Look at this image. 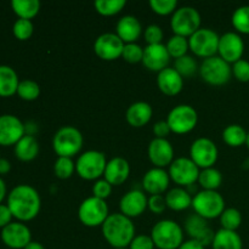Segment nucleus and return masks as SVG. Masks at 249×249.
Returning <instances> with one entry per match:
<instances>
[{"mask_svg":"<svg viewBox=\"0 0 249 249\" xmlns=\"http://www.w3.org/2000/svg\"><path fill=\"white\" fill-rule=\"evenodd\" d=\"M6 204L14 218L21 223H26L38 216L41 208V198L33 186L21 184L10 191Z\"/></svg>","mask_w":249,"mask_h":249,"instance_id":"1","label":"nucleus"},{"mask_svg":"<svg viewBox=\"0 0 249 249\" xmlns=\"http://www.w3.org/2000/svg\"><path fill=\"white\" fill-rule=\"evenodd\" d=\"M101 230L106 242L114 249L128 248L136 236L133 220L122 213L109 214Z\"/></svg>","mask_w":249,"mask_h":249,"instance_id":"2","label":"nucleus"},{"mask_svg":"<svg viewBox=\"0 0 249 249\" xmlns=\"http://www.w3.org/2000/svg\"><path fill=\"white\" fill-rule=\"evenodd\" d=\"M150 236L157 249H179L185 242L184 229L170 219H164L155 224Z\"/></svg>","mask_w":249,"mask_h":249,"instance_id":"3","label":"nucleus"},{"mask_svg":"<svg viewBox=\"0 0 249 249\" xmlns=\"http://www.w3.org/2000/svg\"><path fill=\"white\" fill-rule=\"evenodd\" d=\"M83 143V134L72 125L61 126L53 138V152L58 157L73 158L80 152Z\"/></svg>","mask_w":249,"mask_h":249,"instance_id":"4","label":"nucleus"},{"mask_svg":"<svg viewBox=\"0 0 249 249\" xmlns=\"http://www.w3.org/2000/svg\"><path fill=\"white\" fill-rule=\"evenodd\" d=\"M108 160L104 152L96 150H89L83 152L75 162V172L82 179L88 181H96L104 177L105 169Z\"/></svg>","mask_w":249,"mask_h":249,"instance_id":"5","label":"nucleus"},{"mask_svg":"<svg viewBox=\"0 0 249 249\" xmlns=\"http://www.w3.org/2000/svg\"><path fill=\"white\" fill-rule=\"evenodd\" d=\"M192 208L197 215L202 216L206 220L220 218L225 211V199L218 191H202L197 192L192 198Z\"/></svg>","mask_w":249,"mask_h":249,"instance_id":"6","label":"nucleus"},{"mask_svg":"<svg viewBox=\"0 0 249 249\" xmlns=\"http://www.w3.org/2000/svg\"><path fill=\"white\" fill-rule=\"evenodd\" d=\"M202 79L213 87H223L232 77V66L224 61L220 56L204 58L198 70Z\"/></svg>","mask_w":249,"mask_h":249,"instance_id":"7","label":"nucleus"},{"mask_svg":"<svg viewBox=\"0 0 249 249\" xmlns=\"http://www.w3.org/2000/svg\"><path fill=\"white\" fill-rule=\"evenodd\" d=\"M201 14L192 6L178 7L170 18V28L175 36L189 39L201 28Z\"/></svg>","mask_w":249,"mask_h":249,"instance_id":"8","label":"nucleus"},{"mask_svg":"<svg viewBox=\"0 0 249 249\" xmlns=\"http://www.w3.org/2000/svg\"><path fill=\"white\" fill-rule=\"evenodd\" d=\"M108 216L109 211L106 201L94 196L85 198L78 208V219L87 228L102 226Z\"/></svg>","mask_w":249,"mask_h":249,"instance_id":"9","label":"nucleus"},{"mask_svg":"<svg viewBox=\"0 0 249 249\" xmlns=\"http://www.w3.org/2000/svg\"><path fill=\"white\" fill-rule=\"evenodd\" d=\"M165 121L172 133L184 135L196 128L198 123V114L196 109L190 105H178L170 109Z\"/></svg>","mask_w":249,"mask_h":249,"instance_id":"10","label":"nucleus"},{"mask_svg":"<svg viewBox=\"0 0 249 249\" xmlns=\"http://www.w3.org/2000/svg\"><path fill=\"white\" fill-rule=\"evenodd\" d=\"M220 36L211 28H199L189 38L191 53L197 57L209 58L216 56Z\"/></svg>","mask_w":249,"mask_h":249,"instance_id":"11","label":"nucleus"},{"mask_svg":"<svg viewBox=\"0 0 249 249\" xmlns=\"http://www.w3.org/2000/svg\"><path fill=\"white\" fill-rule=\"evenodd\" d=\"M199 172L201 169L190 157L175 158L168 169L170 180L179 187H189L195 185V182L198 180Z\"/></svg>","mask_w":249,"mask_h":249,"instance_id":"12","label":"nucleus"},{"mask_svg":"<svg viewBox=\"0 0 249 249\" xmlns=\"http://www.w3.org/2000/svg\"><path fill=\"white\" fill-rule=\"evenodd\" d=\"M218 156L219 151L215 142L208 138L196 139L190 147V158L199 169L214 167Z\"/></svg>","mask_w":249,"mask_h":249,"instance_id":"13","label":"nucleus"},{"mask_svg":"<svg viewBox=\"0 0 249 249\" xmlns=\"http://www.w3.org/2000/svg\"><path fill=\"white\" fill-rule=\"evenodd\" d=\"M245 53V41L236 32H226L220 36L218 48V56L228 63H235L242 60Z\"/></svg>","mask_w":249,"mask_h":249,"instance_id":"14","label":"nucleus"},{"mask_svg":"<svg viewBox=\"0 0 249 249\" xmlns=\"http://www.w3.org/2000/svg\"><path fill=\"white\" fill-rule=\"evenodd\" d=\"M26 135V125L14 114L0 116V145H16Z\"/></svg>","mask_w":249,"mask_h":249,"instance_id":"15","label":"nucleus"},{"mask_svg":"<svg viewBox=\"0 0 249 249\" xmlns=\"http://www.w3.org/2000/svg\"><path fill=\"white\" fill-rule=\"evenodd\" d=\"M184 229L185 232L191 237V240L198 242L199 245L203 246L204 248L213 245L215 232L213 231V229L209 228L206 219L197 215L196 213L187 216V219L185 220L184 224Z\"/></svg>","mask_w":249,"mask_h":249,"instance_id":"16","label":"nucleus"},{"mask_svg":"<svg viewBox=\"0 0 249 249\" xmlns=\"http://www.w3.org/2000/svg\"><path fill=\"white\" fill-rule=\"evenodd\" d=\"M124 45L116 33H104L95 40L94 51L101 60L114 61L122 57Z\"/></svg>","mask_w":249,"mask_h":249,"instance_id":"17","label":"nucleus"},{"mask_svg":"<svg viewBox=\"0 0 249 249\" xmlns=\"http://www.w3.org/2000/svg\"><path fill=\"white\" fill-rule=\"evenodd\" d=\"M1 240L12 249H24L32 242V232L26 224L12 221L1 230Z\"/></svg>","mask_w":249,"mask_h":249,"instance_id":"18","label":"nucleus"},{"mask_svg":"<svg viewBox=\"0 0 249 249\" xmlns=\"http://www.w3.org/2000/svg\"><path fill=\"white\" fill-rule=\"evenodd\" d=\"M147 155L151 163L155 168L169 167L174 158V147L168 139H157L151 140L147 148Z\"/></svg>","mask_w":249,"mask_h":249,"instance_id":"19","label":"nucleus"},{"mask_svg":"<svg viewBox=\"0 0 249 249\" xmlns=\"http://www.w3.org/2000/svg\"><path fill=\"white\" fill-rule=\"evenodd\" d=\"M148 208V198L141 190H131L126 192L119 202V209L128 218H138Z\"/></svg>","mask_w":249,"mask_h":249,"instance_id":"20","label":"nucleus"},{"mask_svg":"<svg viewBox=\"0 0 249 249\" xmlns=\"http://www.w3.org/2000/svg\"><path fill=\"white\" fill-rule=\"evenodd\" d=\"M170 62V55L164 44L147 45L143 49L142 65L151 72L160 73L168 68Z\"/></svg>","mask_w":249,"mask_h":249,"instance_id":"21","label":"nucleus"},{"mask_svg":"<svg viewBox=\"0 0 249 249\" xmlns=\"http://www.w3.org/2000/svg\"><path fill=\"white\" fill-rule=\"evenodd\" d=\"M170 177L168 172L162 168H155L148 170L142 178V189L146 194L155 196L162 195L168 190L170 184Z\"/></svg>","mask_w":249,"mask_h":249,"instance_id":"22","label":"nucleus"},{"mask_svg":"<svg viewBox=\"0 0 249 249\" xmlns=\"http://www.w3.org/2000/svg\"><path fill=\"white\" fill-rule=\"evenodd\" d=\"M130 175V164L123 157H114L107 162L104 179L112 186H121Z\"/></svg>","mask_w":249,"mask_h":249,"instance_id":"23","label":"nucleus"},{"mask_svg":"<svg viewBox=\"0 0 249 249\" xmlns=\"http://www.w3.org/2000/svg\"><path fill=\"white\" fill-rule=\"evenodd\" d=\"M157 87L162 94L175 96L180 94L184 88V78L174 68L168 67L157 74Z\"/></svg>","mask_w":249,"mask_h":249,"instance_id":"24","label":"nucleus"},{"mask_svg":"<svg viewBox=\"0 0 249 249\" xmlns=\"http://www.w3.org/2000/svg\"><path fill=\"white\" fill-rule=\"evenodd\" d=\"M142 33V26L140 21L133 15H125L122 17L116 26V34L124 44L136 43Z\"/></svg>","mask_w":249,"mask_h":249,"instance_id":"25","label":"nucleus"},{"mask_svg":"<svg viewBox=\"0 0 249 249\" xmlns=\"http://www.w3.org/2000/svg\"><path fill=\"white\" fill-rule=\"evenodd\" d=\"M153 116V109L150 104L145 101H138L131 104L125 112V119L129 125L134 128H142L150 123Z\"/></svg>","mask_w":249,"mask_h":249,"instance_id":"26","label":"nucleus"},{"mask_svg":"<svg viewBox=\"0 0 249 249\" xmlns=\"http://www.w3.org/2000/svg\"><path fill=\"white\" fill-rule=\"evenodd\" d=\"M167 208L174 212L186 211L192 206V195L185 187H174L164 196Z\"/></svg>","mask_w":249,"mask_h":249,"instance_id":"27","label":"nucleus"},{"mask_svg":"<svg viewBox=\"0 0 249 249\" xmlns=\"http://www.w3.org/2000/svg\"><path fill=\"white\" fill-rule=\"evenodd\" d=\"M21 80L16 71L7 65H0V96L10 97L17 92Z\"/></svg>","mask_w":249,"mask_h":249,"instance_id":"28","label":"nucleus"},{"mask_svg":"<svg viewBox=\"0 0 249 249\" xmlns=\"http://www.w3.org/2000/svg\"><path fill=\"white\" fill-rule=\"evenodd\" d=\"M39 153V143L33 135H24L15 145V156L22 162L36 160Z\"/></svg>","mask_w":249,"mask_h":249,"instance_id":"29","label":"nucleus"},{"mask_svg":"<svg viewBox=\"0 0 249 249\" xmlns=\"http://www.w3.org/2000/svg\"><path fill=\"white\" fill-rule=\"evenodd\" d=\"M213 249H243V242L237 231H229L220 229L214 236Z\"/></svg>","mask_w":249,"mask_h":249,"instance_id":"30","label":"nucleus"},{"mask_svg":"<svg viewBox=\"0 0 249 249\" xmlns=\"http://www.w3.org/2000/svg\"><path fill=\"white\" fill-rule=\"evenodd\" d=\"M248 131L240 124H230L223 130V140L230 147H241L247 142Z\"/></svg>","mask_w":249,"mask_h":249,"instance_id":"31","label":"nucleus"},{"mask_svg":"<svg viewBox=\"0 0 249 249\" xmlns=\"http://www.w3.org/2000/svg\"><path fill=\"white\" fill-rule=\"evenodd\" d=\"M197 182L202 187V190L216 191L223 184V174H221L220 170L214 167L201 169Z\"/></svg>","mask_w":249,"mask_h":249,"instance_id":"32","label":"nucleus"},{"mask_svg":"<svg viewBox=\"0 0 249 249\" xmlns=\"http://www.w3.org/2000/svg\"><path fill=\"white\" fill-rule=\"evenodd\" d=\"M11 7L18 18L32 19L39 14L40 1L39 0H12Z\"/></svg>","mask_w":249,"mask_h":249,"instance_id":"33","label":"nucleus"},{"mask_svg":"<svg viewBox=\"0 0 249 249\" xmlns=\"http://www.w3.org/2000/svg\"><path fill=\"white\" fill-rule=\"evenodd\" d=\"M125 0H96L94 2L95 10L101 16H114L125 7Z\"/></svg>","mask_w":249,"mask_h":249,"instance_id":"34","label":"nucleus"},{"mask_svg":"<svg viewBox=\"0 0 249 249\" xmlns=\"http://www.w3.org/2000/svg\"><path fill=\"white\" fill-rule=\"evenodd\" d=\"M165 48H167L170 57H174L175 60H177V58L187 55V51L190 50L189 39L184 38V36H175L174 34V36H173L172 38H169V40L167 41Z\"/></svg>","mask_w":249,"mask_h":249,"instance_id":"35","label":"nucleus"},{"mask_svg":"<svg viewBox=\"0 0 249 249\" xmlns=\"http://www.w3.org/2000/svg\"><path fill=\"white\" fill-rule=\"evenodd\" d=\"M231 23L238 34H249V5H243L233 11Z\"/></svg>","mask_w":249,"mask_h":249,"instance_id":"36","label":"nucleus"},{"mask_svg":"<svg viewBox=\"0 0 249 249\" xmlns=\"http://www.w3.org/2000/svg\"><path fill=\"white\" fill-rule=\"evenodd\" d=\"M173 68H174L182 78H191L192 75L196 74L197 71L199 70L198 65H197V61L190 55H185L182 56V57L177 58L174 62V67Z\"/></svg>","mask_w":249,"mask_h":249,"instance_id":"37","label":"nucleus"},{"mask_svg":"<svg viewBox=\"0 0 249 249\" xmlns=\"http://www.w3.org/2000/svg\"><path fill=\"white\" fill-rule=\"evenodd\" d=\"M221 229L229 231H237L242 224V214L236 208H226L220 215Z\"/></svg>","mask_w":249,"mask_h":249,"instance_id":"38","label":"nucleus"},{"mask_svg":"<svg viewBox=\"0 0 249 249\" xmlns=\"http://www.w3.org/2000/svg\"><path fill=\"white\" fill-rule=\"evenodd\" d=\"M17 95L24 101H34L40 95V87L36 82L31 79L21 80L17 88Z\"/></svg>","mask_w":249,"mask_h":249,"instance_id":"39","label":"nucleus"},{"mask_svg":"<svg viewBox=\"0 0 249 249\" xmlns=\"http://www.w3.org/2000/svg\"><path fill=\"white\" fill-rule=\"evenodd\" d=\"M75 163L72 158L67 157H57L53 164V173L56 177L61 180H67L74 174Z\"/></svg>","mask_w":249,"mask_h":249,"instance_id":"40","label":"nucleus"},{"mask_svg":"<svg viewBox=\"0 0 249 249\" xmlns=\"http://www.w3.org/2000/svg\"><path fill=\"white\" fill-rule=\"evenodd\" d=\"M12 32H14V36H16L18 40H28V39L33 36V22H32L31 19L24 18L16 19V22L14 23V27H12Z\"/></svg>","mask_w":249,"mask_h":249,"instance_id":"41","label":"nucleus"},{"mask_svg":"<svg viewBox=\"0 0 249 249\" xmlns=\"http://www.w3.org/2000/svg\"><path fill=\"white\" fill-rule=\"evenodd\" d=\"M150 7L155 14L160 16L173 15L178 9L177 0H151Z\"/></svg>","mask_w":249,"mask_h":249,"instance_id":"42","label":"nucleus"},{"mask_svg":"<svg viewBox=\"0 0 249 249\" xmlns=\"http://www.w3.org/2000/svg\"><path fill=\"white\" fill-rule=\"evenodd\" d=\"M122 57L128 63L142 62L143 48L136 43L125 44L123 49V53H122Z\"/></svg>","mask_w":249,"mask_h":249,"instance_id":"43","label":"nucleus"},{"mask_svg":"<svg viewBox=\"0 0 249 249\" xmlns=\"http://www.w3.org/2000/svg\"><path fill=\"white\" fill-rule=\"evenodd\" d=\"M112 187L113 186H112L107 180L105 179L96 180V181L94 182V185H92V189H91L92 196L96 197V198L106 201V199L111 196Z\"/></svg>","mask_w":249,"mask_h":249,"instance_id":"44","label":"nucleus"},{"mask_svg":"<svg viewBox=\"0 0 249 249\" xmlns=\"http://www.w3.org/2000/svg\"><path fill=\"white\" fill-rule=\"evenodd\" d=\"M143 36H145L147 45H156V44H162L164 33L158 24H150V26L146 27Z\"/></svg>","mask_w":249,"mask_h":249,"instance_id":"45","label":"nucleus"},{"mask_svg":"<svg viewBox=\"0 0 249 249\" xmlns=\"http://www.w3.org/2000/svg\"><path fill=\"white\" fill-rule=\"evenodd\" d=\"M232 75L241 83L249 82V61L242 60L237 61L232 65Z\"/></svg>","mask_w":249,"mask_h":249,"instance_id":"46","label":"nucleus"},{"mask_svg":"<svg viewBox=\"0 0 249 249\" xmlns=\"http://www.w3.org/2000/svg\"><path fill=\"white\" fill-rule=\"evenodd\" d=\"M156 246L151 236L138 235L131 241L129 249H155Z\"/></svg>","mask_w":249,"mask_h":249,"instance_id":"47","label":"nucleus"},{"mask_svg":"<svg viewBox=\"0 0 249 249\" xmlns=\"http://www.w3.org/2000/svg\"><path fill=\"white\" fill-rule=\"evenodd\" d=\"M148 209L155 214H162L167 209L165 198L162 195H155L148 198Z\"/></svg>","mask_w":249,"mask_h":249,"instance_id":"48","label":"nucleus"},{"mask_svg":"<svg viewBox=\"0 0 249 249\" xmlns=\"http://www.w3.org/2000/svg\"><path fill=\"white\" fill-rule=\"evenodd\" d=\"M152 131L155 134V138L157 139H167V136L172 133L167 121H160L157 123H155Z\"/></svg>","mask_w":249,"mask_h":249,"instance_id":"49","label":"nucleus"},{"mask_svg":"<svg viewBox=\"0 0 249 249\" xmlns=\"http://www.w3.org/2000/svg\"><path fill=\"white\" fill-rule=\"evenodd\" d=\"M12 213L7 204H0V228L4 229L5 226L12 223Z\"/></svg>","mask_w":249,"mask_h":249,"instance_id":"50","label":"nucleus"},{"mask_svg":"<svg viewBox=\"0 0 249 249\" xmlns=\"http://www.w3.org/2000/svg\"><path fill=\"white\" fill-rule=\"evenodd\" d=\"M179 249H206L202 245H199L198 242L194 240H189L185 241L181 246H180Z\"/></svg>","mask_w":249,"mask_h":249,"instance_id":"51","label":"nucleus"},{"mask_svg":"<svg viewBox=\"0 0 249 249\" xmlns=\"http://www.w3.org/2000/svg\"><path fill=\"white\" fill-rule=\"evenodd\" d=\"M11 170V163L6 158H0V175H5Z\"/></svg>","mask_w":249,"mask_h":249,"instance_id":"52","label":"nucleus"},{"mask_svg":"<svg viewBox=\"0 0 249 249\" xmlns=\"http://www.w3.org/2000/svg\"><path fill=\"white\" fill-rule=\"evenodd\" d=\"M6 196V184H5L4 179L0 177V204H1L2 199Z\"/></svg>","mask_w":249,"mask_h":249,"instance_id":"53","label":"nucleus"},{"mask_svg":"<svg viewBox=\"0 0 249 249\" xmlns=\"http://www.w3.org/2000/svg\"><path fill=\"white\" fill-rule=\"evenodd\" d=\"M24 249H45L40 242H36V241H32L28 246H27Z\"/></svg>","mask_w":249,"mask_h":249,"instance_id":"54","label":"nucleus"},{"mask_svg":"<svg viewBox=\"0 0 249 249\" xmlns=\"http://www.w3.org/2000/svg\"><path fill=\"white\" fill-rule=\"evenodd\" d=\"M243 168H245V169H249V158L248 160H245V163H243Z\"/></svg>","mask_w":249,"mask_h":249,"instance_id":"55","label":"nucleus"},{"mask_svg":"<svg viewBox=\"0 0 249 249\" xmlns=\"http://www.w3.org/2000/svg\"><path fill=\"white\" fill-rule=\"evenodd\" d=\"M246 145H247L248 150H249V131H248V135H247V142H246Z\"/></svg>","mask_w":249,"mask_h":249,"instance_id":"56","label":"nucleus"},{"mask_svg":"<svg viewBox=\"0 0 249 249\" xmlns=\"http://www.w3.org/2000/svg\"><path fill=\"white\" fill-rule=\"evenodd\" d=\"M118 249H129V248H118Z\"/></svg>","mask_w":249,"mask_h":249,"instance_id":"57","label":"nucleus"},{"mask_svg":"<svg viewBox=\"0 0 249 249\" xmlns=\"http://www.w3.org/2000/svg\"><path fill=\"white\" fill-rule=\"evenodd\" d=\"M0 158H1V157H0Z\"/></svg>","mask_w":249,"mask_h":249,"instance_id":"58","label":"nucleus"}]
</instances>
